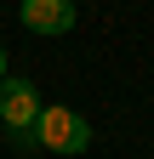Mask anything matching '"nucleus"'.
Listing matches in <instances>:
<instances>
[{
  "instance_id": "3",
  "label": "nucleus",
  "mask_w": 154,
  "mask_h": 159,
  "mask_svg": "<svg viewBox=\"0 0 154 159\" xmlns=\"http://www.w3.org/2000/svg\"><path fill=\"white\" fill-rule=\"evenodd\" d=\"M23 23L34 34H69L74 29V0H23Z\"/></svg>"
},
{
  "instance_id": "1",
  "label": "nucleus",
  "mask_w": 154,
  "mask_h": 159,
  "mask_svg": "<svg viewBox=\"0 0 154 159\" xmlns=\"http://www.w3.org/2000/svg\"><path fill=\"white\" fill-rule=\"evenodd\" d=\"M40 108H46V102H40V91H34V80H23V74H6V80H0V125H6L12 142L34 148Z\"/></svg>"
},
{
  "instance_id": "2",
  "label": "nucleus",
  "mask_w": 154,
  "mask_h": 159,
  "mask_svg": "<svg viewBox=\"0 0 154 159\" xmlns=\"http://www.w3.org/2000/svg\"><path fill=\"white\" fill-rule=\"evenodd\" d=\"M34 148H46V153H86L91 148V125L74 108H40V125H34Z\"/></svg>"
},
{
  "instance_id": "4",
  "label": "nucleus",
  "mask_w": 154,
  "mask_h": 159,
  "mask_svg": "<svg viewBox=\"0 0 154 159\" xmlns=\"http://www.w3.org/2000/svg\"><path fill=\"white\" fill-rule=\"evenodd\" d=\"M0 80H6V46H0Z\"/></svg>"
}]
</instances>
